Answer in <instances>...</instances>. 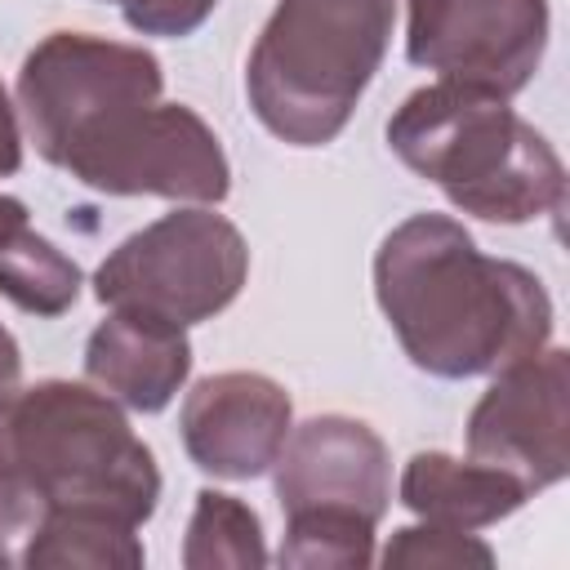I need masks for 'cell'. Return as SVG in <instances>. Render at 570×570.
Masks as SVG:
<instances>
[{
	"label": "cell",
	"mask_w": 570,
	"mask_h": 570,
	"mask_svg": "<svg viewBox=\"0 0 570 570\" xmlns=\"http://www.w3.org/2000/svg\"><path fill=\"white\" fill-rule=\"evenodd\" d=\"M374 298L405 356L436 379L494 374L552 338L543 281L481 254L450 214H414L383 236Z\"/></svg>",
	"instance_id": "cell-1"
},
{
	"label": "cell",
	"mask_w": 570,
	"mask_h": 570,
	"mask_svg": "<svg viewBox=\"0 0 570 570\" xmlns=\"http://www.w3.org/2000/svg\"><path fill=\"white\" fill-rule=\"evenodd\" d=\"M0 481L45 512H102L142 525L160 468L120 405L98 387L45 379L0 405Z\"/></svg>",
	"instance_id": "cell-2"
},
{
	"label": "cell",
	"mask_w": 570,
	"mask_h": 570,
	"mask_svg": "<svg viewBox=\"0 0 570 570\" xmlns=\"http://www.w3.org/2000/svg\"><path fill=\"white\" fill-rule=\"evenodd\" d=\"M405 169L485 223H530L566 209V165L508 98L454 80L414 89L387 120Z\"/></svg>",
	"instance_id": "cell-3"
},
{
	"label": "cell",
	"mask_w": 570,
	"mask_h": 570,
	"mask_svg": "<svg viewBox=\"0 0 570 570\" xmlns=\"http://www.w3.org/2000/svg\"><path fill=\"white\" fill-rule=\"evenodd\" d=\"M392 22L396 0H276L245 62L263 129L289 147L334 142L383 67Z\"/></svg>",
	"instance_id": "cell-4"
},
{
	"label": "cell",
	"mask_w": 570,
	"mask_h": 570,
	"mask_svg": "<svg viewBox=\"0 0 570 570\" xmlns=\"http://www.w3.org/2000/svg\"><path fill=\"white\" fill-rule=\"evenodd\" d=\"M165 71L142 45L53 31L18 71V107L36 151L67 169L76 183H94L160 107Z\"/></svg>",
	"instance_id": "cell-5"
},
{
	"label": "cell",
	"mask_w": 570,
	"mask_h": 570,
	"mask_svg": "<svg viewBox=\"0 0 570 570\" xmlns=\"http://www.w3.org/2000/svg\"><path fill=\"white\" fill-rule=\"evenodd\" d=\"M249 276V245L236 223L191 205L125 236L94 272L102 307L196 325L218 316Z\"/></svg>",
	"instance_id": "cell-6"
},
{
	"label": "cell",
	"mask_w": 570,
	"mask_h": 570,
	"mask_svg": "<svg viewBox=\"0 0 570 570\" xmlns=\"http://www.w3.org/2000/svg\"><path fill=\"white\" fill-rule=\"evenodd\" d=\"M548 0H410L405 58L441 80L521 94L548 49Z\"/></svg>",
	"instance_id": "cell-7"
},
{
	"label": "cell",
	"mask_w": 570,
	"mask_h": 570,
	"mask_svg": "<svg viewBox=\"0 0 570 570\" xmlns=\"http://www.w3.org/2000/svg\"><path fill=\"white\" fill-rule=\"evenodd\" d=\"M468 459L517 476L530 494L570 472V356L561 347L494 370L468 414Z\"/></svg>",
	"instance_id": "cell-8"
},
{
	"label": "cell",
	"mask_w": 570,
	"mask_h": 570,
	"mask_svg": "<svg viewBox=\"0 0 570 570\" xmlns=\"http://www.w3.org/2000/svg\"><path fill=\"white\" fill-rule=\"evenodd\" d=\"M272 468L285 517L347 512L379 525L392 499V459L383 436L347 414H316L289 428Z\"/></svg>",
	"instance_id": "cell-9"
},
{
	"label": "cell",
	"mask_w": 570,
	"mask_h": 570,
	"mask_svg": "<svg viewBox=\"0 0 570 570\" xmlns=\"http://www.w3.org/2000/svg\"><path fill=\"white\" fill-rule=\"evenodd\" d=\"M178 428L183 450L200 472L249 481L276 463L294 428V405L276 379L254 370H227L200 379L187 392Z\"/></svg>",
	"instance_id": "cell-10"
},
{
	"label": "cell",
	"mask_w": 570,
	"mask_h": 570,
	"mask_svg": "<svg viewBox=\"0 0 570 570\" xmlns=\"http://www.w3.org/2000/svg\"><path fill=\"white\" fill-rule=\"evenodd\" d=\"M85 374L120 405L138 414L165 410L191 374L187 330L160 316L111 307L85 343Z\"/></svg>",
	"instance_id": "cell-11"
},
{
	"label": "cell",
	"mask_w": 570,
	"mask_h": 570,
	"mask_svg": "<svg viewBox=\"0 0 570 570\" xmlns=\"http://www.w3.org/2000/svg\"><path fill=\"white\" fill-rule=\"evenodd\" d=\"M530 490L476 459H454L441 450H419L401 472V503L445 530H485L517 512Z\"/></svg>",
	"instance_id": "cell-12"
},
{
	"label": "cell",
	"mask_w": 570,
	"mask_h": 570,
	"mask_svg": "<svg viewBox=\"0 0 570 570\" xmlns=\"http://www.w3.org/2000/svg\"><path fill=\"white\" fill-rule=\"evenodd\" d=\"M0 294L31 316H62L80 298V267L31 227L18 196H0Z\"/></svg>",
	"instance_id": "cell-13"
},
{
	"label": "cell",
	"mask_w": 570,
	"mask_h": 570,
	"mask_svg": "<svg viewBox=\"0 0 570 570\" xmlns=\"http://www.w3.org/2000/svg\"><path fill=\"white\" fill-rule=\"evenodd\" d=\"M142 561L147 552L134 525L102 512H45L27 534V548L18 552V566L27 570H138Z\"/></svg>",
	"instance_id": "cell-14"
},
{
	"label": "cell",
	"mask_w": 570,
	"mask_h": 570,
	"mask_svg": "<svg viewBox=\"0 0 570 570\" xmlns=\"http://www.w3.org/2000/svg\"><path fill=\"white\" fill-rule=\"evenodd\" d=\"M183 566L187 570H214V566L258 570V566H267L258 512L249 503H240L236 494L200 490L191 521H187V539H183Z\"/></svg>",
	"instance_id": "cell-15"
},
{
	"label": "cell",
	"mask_w": 570,
	"mask_h": 570,
	"mask_svg": "<svg viewBox=\"0 0 570 570\" xmlns=\"http://www.w3.org/2000/svg\"><path fill=\"white\" fill-rule=\"evenodd\" d=\"M298 570H356L374 561V525L347 512H289L276 552Z\"/></svg>",
	"instance_id": "cell-16"
},
{
	"label": "cell",
	"mask_w": 570,
	"mask_h": 570,
	"mask_svg": "<svg viewBox=\"0 0 570 570\" xmlns=\"http://www.w3.org/2000/svg\"><path fill=\"white\" fill-rule=\"evenodd\" d=\"M383 566H494V552L472 530H445L423 521L392 530L383 548Z\"/></svg>",
	"instance_id": "cell-17"
},
{
	"label": "cell",
	"mask_w": 570,
	"mask_h": 570,
	"mask_svg": "<svg viewBox=\"0 0 570 570\" xmlns=\"http://www.w3.org/2000/svg\"><path fill=\"white\" fill-rule=\"evenodd\" d=\"M111 4H120L125 22L138 36H169V40H178V36H191L214 13L218 0H111Z\"/></svg>",
	"instance_id": "cell-18"
},
{
	"label": "cell",
	"mask_w": 570,
	"mask_h": 570,
	"mask_svg": "<svg viewBox=\"0 0 570 570\" xmlns=\"http://www.w3.org/2000/svg\"><path fill=\"white\" fill-rule=\"evenodd\" d=\"M22 169V129H18V111L9 102V89L0 85V178Z\"/></svg>",
	"instance_id": "cell-19"
},
{
	"label": "cell",
	"mask_w": 570,
	"mask_h": 570,
	"mask_svg": "<svg viewBox=\"0 0 570 570\" xmlns=\"http://www.w3.org/2000/svg\"><path fill=\"white\" fill-rule=\"evenodd\" d=\"M18 379H22V352H18V338L0 325V405L18 392Z\"/></svg>",
	"instance_id": "cell-20"
},
{
	"label": "cell",
	"mask_w": 570,
	"mask_h": 570,
	"mask_svg": "<svg viewBox=\"0 0 570 570\" xmlns=\"http://www.w3.org/2000/svg\"><path fill=\"white\" fill-rule=\"evenodd\" d=\"M4 566H18V561H13V552H4V548H0V570H4Z\"/></svg>",
	"instance_id": "cell-21"
}]
</instances>
